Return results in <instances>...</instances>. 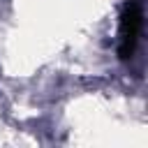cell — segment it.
Listing matches in <instances>:
<instances>
[{
	"label": "cell",
	"mask_w": 148,
	"mask_h": 148,
	"mask_svg": "<svg viewBox=\"0 0 148 148\" xmlns=\"http://www.w3.org/2000/svg\"><path fill=\"white\" fill-rule=\"evenodd\" d=\"M141 2L130 0L120 16V32H118V56L123 60H130L134 56L139 32H141Z\"/></svg>",
	"instance_id": "obj_1"
}]
</instances>
